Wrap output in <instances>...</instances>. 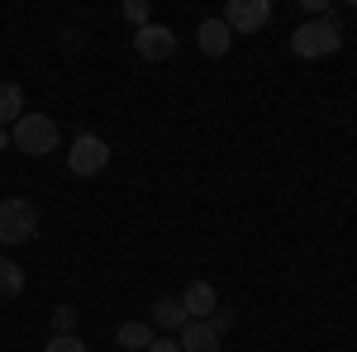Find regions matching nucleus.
I'll use <instances>...</instances> for the list:
<instances>
[{
    "label": "nucleus",
    "mask_w": 357,
    "mask_h": 352,
    "mask_svg": "<svg viewBox=\"0 0 357 352\" xmlns=\"http://www.w3.org/2000/svg\"><path fill=\"white\" fill-rule=\"evenodd\" d=\"M343 48V29L333 24L329 15H319V20H310V24H301L296 33H291V53L296 57H329Z\"/></svg>",
    "instance_id": "obj_1"
},
{
    "label": "nucleus",
    "mask_w": 357,
    "mask_h": 352,
    "mask_svg": "<svg viewBox=\"0 0 357 352\" xmlns=\"http://www.w3.org/2000/svg\"><path fill=\"white\" fill-rule=\"evenodd\" d=\"M57 124L48 119V114H20L15 119V129H10V143L20 148V153H29V158H48V153H57Z\"/></svg>",
    "instance_id": "obj_2"
},
{
    "label": "nucleus",
    "mask_w": 357,
    "mask_h": 352,
    "mask_svg": "<svg viewBox=\"0 0 357 352\" xmlns=\"http://www.w3.org/2000/svg\"><path fill=\"white\" fill-rule=\"evenodd\" d=\"M38 234V210L29 205V200H0V243L15 247V243H29Z\"/></svg>",
    "instance_id": "obj_3"
},
{
    "label": "nucleus",
    "mask_w": 357,
    "mask_h": 352,
    "mask_svg": "<svg viewBox=\"0 0 357 352\" xmlns=\"http://www.w3.org/2000/svg\"><path fill=\"white\" fill-rule=\"evenodd\" d=\"M67 167H72V176H100L110 167V143L100 134H77L72 153H67Z\"/></svg>",
    "instance_id": "obj_4"
},
{
    "label": "nucleus",
    "mask_w": 357,
    "mask_h": 352,
    "mask_svg": "<svg viewBox=\"0 0 357 352\" xmlns=\"http://www.w3.org/2000/svg\"><path fill=\"white\" fill-rule=\"evenodd\" d=\"M220 20L229 24V33H262L272 24V5L267 0H229Z\"/></svg>",
    "instance_id": "obj_5"
},
{
    "label": "nucleus",
    "mask_w": 357,
    "mask_h": 352,
    "mask_svg": "<svg viewBox=\"0 0 357 352\" xmlns=\"http://www.w3.org/2000/svg\"><path fill=\"white\" fill-rule=\"evenodd\" d=\"M134 53L148 57V62H167L176 53V33L167 24H143V29H134Z\"/></svg>",
    "instance_id": "obj_6"
},
{
    "label": "nucleus",
    "mask_w": 357,
    "mask_h": 352,
    "mask_svg": "<svg viewBox=\"0 0 357 352\" xmlns=\"http://www.w3.org/2000/svg\"><path fill=\"white\" fill-rule=\"evenodd\" d=\"M176 343H181V352H220V333L205 319H186L181 333H176Z\"/></svg>",
    "instance_id": "obj_7"
},
{
    "label": "nucleus",
    "mask_w": 357,
    "mask_h": 352,
    "mask_svg": "<svg viewBox=\"0 0 357 352\" xmlns=\"http://www.w3.org/2000/svg\"><path fill=\"white\" fill-rule=\"evenodd\" d=\"M215 305H220V296H215V286H210V281H191V286H186V296H181L186 319H210V314H215Z\"/></svg>",
    "instance_id": "obj_8"
},
{
    "label": "nucleus",
    "mask_w": 357,
    "mask_h": 352,
    "mask_svg": "<svg viewBox=\"0 0 357 352\" xmlns=\"http://www.w3.org/2000/svg\"><path fill=\"white\" fill-rule=\"evenodd\" d=\"M195 38H200V53H205V57H224V53H229V43H234V33H229L224 20H205V24L195 29Z\"/></svg>",
    "instance_id": "obj_9"
},
{
    "label": "nucleus",
    "mask_w": 357,
    "mask_h": 352,
    "mask_svg": "<svg viewBox=\"0 0 357 352\" xmlns=\"http://www.w3.org/2000/svg\"><path fill=\"white\" fill-rule=\"evenodd\" d=\"M153 324H138V319H129V324H119V333H114V343L119 348H129V352H148L153 348Z\"/></svg>",
    "instance_id": "obj_10"
},
{
    "label": "nucleus",
    "mask_w": 357,
    "mask_h": 352,
    "mask_svg": "<svg viewBox=\"0 0 357 352\" xmlns=\"http://www.w3.org/2000/svg\"><path fill=\"white\" fill-rule=\"evenodd\" d=\"M20 114H24V91H20L15 82H0V129L15 124Z\"/></svg>",
    "instance_id": "obj_11"
},
{
    "label": "nucleus",
    "mask_w": 357,
    "mask_h": 352,
    "mask_svg": "<svg viewBox=\"0 0 357 352\" xmlns=\"http://www.w3.org/2000/svg\"><path fill=\"white\" fill-rule=\"evenodd\" d=\"M153 324H158V328H176V333H181V324H186V309H181V300L162 296L158 305H153Z\"/></svg>",
    "instance_id": "obj_12"
},
{
    "label": "nucleus",
    "mask_w": 357,
    "mask_h": 352,
    "mask_svg": "<svg viewBox=\"0 0 357 352\" xmlns=\"http://www.w3.org/2000/svg\"><path fill=\"white\" fill-rule=\"evenodd\" d=\"M24 291V271H20V262H10V257H0V296L15 300Z\"/></svg>",
    "instance_id": "obj_13"
},
{
    "label": "nucleus",
    "mask_w": 357,
    "mask_h": 352,
    "mask_svg": "<svg viewBox=\"0 0 357 352\" xmlns=\"http://www.w3.org/2000/svg\"><path fill=\"white\" fill-rule=\"evenodd\" d=\"M43 352H91V348H86L77 333H53V338L43 343Z\"/></svg>",
    "instance_id": "obj_14"
},
{
    "label": "nucleus",
    "mask_w": 357,
    "mask_h": 352,
    "mask_svg": "<svg viewBox=\"0 0 357 352\" xmlns=\"http://www.w3.org/2000/svg\"><path fill=\"white\" fill-rule=\"evenodd\" d=\"M124 15H129V20H134L138 29H143V24H153V10H148V0H124Z\"/></svg>",
    "instance_id": "obj_15"
},
{
    "label": "nucleus",
    "mask_w": 357,
    "mask_h": 352,
    "mask_svg": "<svg viewBox=\"0 0 357 352\" xmlns=\"http://www.w3.org/2000/svg\"><path fill=\"white\" fill-rule=\"evenodd\" d=\"M205 324H210V328L224 338V333H229V324H234V309H229V305H215V314H210Z\"/></svg>",
    "instance_id": "obj_16"
},
{
    "label": "nucleus",
    "mask_w": 357,
    "mask_h": 352,
    "mask_svg": "<svg viewBox=\"0 0 357 352\" xmlns=\"http://www.w3.org/2000/svg\"><path fill=\"white\" fill-rule=\"evenodd\" d=\"M53 324H57V333H72V324H77V309H72V305H57V309H53Z\"/></svg>",
    "instance_id": "obj_17"
},
{
    "label": "nucleus",
    "mask_w": 357,
    "mask_h": 352,
    "mask_svg": "<svg viewBox=\"0 0 357 352\" xmlns=\"http://www.w3.org/2000/svg\"><path fill=\"white\" fill-rule=\"evenodd\" d=\"M148 352H181V343H176V338H153Z\"/></svg>",
    "instance_id": "obj_18"
},
{
    "label": "nucleus",
    "mask_w": 357,
    "mask_h": 352,
    "mask_svg": "<svg viewBox=\"0 0 357 352\" xmlns=\"http://www.w3.org/2000/svg\"><path fill=\"white\" fill-rule=\"evenodd\" d=\"M5 148H10V129H0V153H5Z\"/></svg>",
    "instance_id": "obj_19"
}]
</instances>
